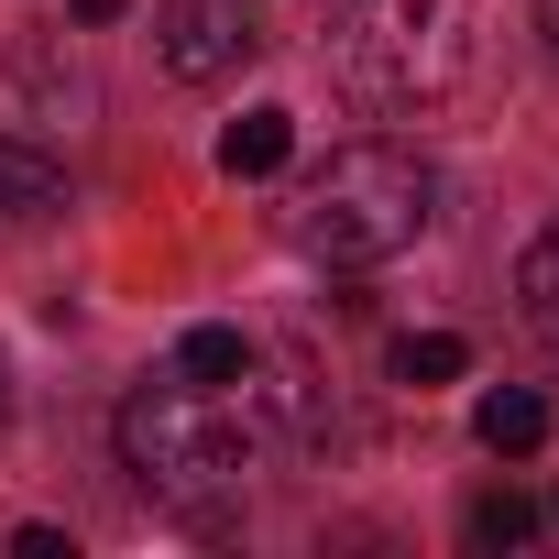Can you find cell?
<instances>
[{"instance_id":"obj_3","label":"cell","mask_w":559,"mask_h":559,"mask_svg":"<svg viewBox=\"0 0 559 559\" xmlns=\"http://www.w3.org/2000/svg\"><path fill=\"white\" fill-rule=\"evenodd\" d=\"M472 67V0H373L341 34V78L373 110H428Z\"/></svg>"},{"instance_id":"obj_2","label":"cell","mask_w":559,"mask_h":559,"mask_svg":"<svg viewBox=\"0 0 559 559\" xmlns=\"http://www.w3.org/2000/svg\"><path fill=\"white\" fill-rule=\"evenodd\" d=\"M428 219H439V165L417 143H341L308 176V198L286 209V241L308 263H330V274H362V263L417 252Z\"/></svg>"},{"instance_id":"obj_8","label":"cell","mask_w":559,"mask_h":559,"mask_svg":"<svg viewBox=\"0 0 559 559\" xmlns=\"http://www.w3.org/2000/svg\"><path fill=\"white\" fill-rule=\"evenodd\" d=\"M384 373L417 384V395H428V384H461V373H472V341H450V330H406V341L384 352Z\"/></svg>"},{"instance_id":"obj_12","label":"cell","mask_w":559,"mask_h":559,"mask_svg":"<svg viewBox=\"0 0 559 559\" xmlns=\"http://www.w3.org/2000/svg\"><path fill=\"white\" fill-rule=\"evenodd\" d=\"M12 559H78V548H67V526H23V537H12Z\"/></svg>"},{"instance_id":"obj_11","label":"cell","mask_w":559,"mask_h":559,"mask_svg":"<svg viewBox=\"0 0 559 559\" xmlns=\"http://www.w3.org/2000/svg\"><path fill=\"white\" fill-rule=\"evenodd\" d=\"M526 537H537V504L526 493H483L472 504V548H526Z\"/></svg>"},{"instance_id":"obj_4","label":"cell","mask_w":559,"mask_h":559,"mask_svg":"<svg viewBox=\"0 0 559 559\" xmlns=\"http://www.w3.org/2000/svg\"><path fill=\"white\" fill-rule=\"evenodd\" d=\"M241 56H252V23H241V0H176V12H165V78L209 88V78H230Z\"/></svg>"},{"instance_id":"obj_1","label":"cell","mask_w":559,"mask_h":559,"mask_svg":"<svg viewBox=\"0 0 559 559\" xmlns=\"http://www.w3.org/2000/svg\"><path fill=\"white\" fill-rule=\"evenodd\" d=\"M274 439H286V395L263 384V362L230 373V384H187L165 362V373H143L121 395V461L143 472V493H165L187 515L198 504H230L274 461Z\"/></svg>"},{"instance_id":"obj_7","label":"cell","mask_w":559,"mask_h":559,"mask_svg":"<svg viewBox=\"0 0 559 559\" xmlns=\"http://www.w3.org/2000/svg\"><path fill=\"white\" fill-rule=\"evenodd\" d=\"M286 154H297V110H241L219 132V176H286Z\"/></svg>"},{"instance_id":"obj_15","label":"cell","mask_w":559,"mask_h":559,"mask_svg":"<svg viewBox=\"0 0 559 559\" xmlns=\"http://www.w3.org/2000/svg\"><path fill=\"white\" fill-rule=\"evenodd\" d=\"M0 417H12V395H0Z\"/></svg>"},{"instance_id":"obj_9","label":"cell","mask_w":559,"mask_h":559,"mask_svg":"<svg viewBox=\"0 0 559 559\" xmlns=\"http://www.w3.org/2000/svg\"><path fill=\"white\" fill-rule=\"evenodd\" d=\"M515 297H526V330L559 352V219L526 241V263H515Z\"/></svg>"},{"instance_id":"obj_5","label":"cell","mask_w":559,"mask_h":559,"mask_svg":"<svg viewBox=\"0 0 559 559\" xmlns=\"http://www.w3.org/2000/svg\"><path fill=\"white\" fill-rule=\"evenodd\" d=\"M56 209H67V165L34 154V143H0V241H12V230H45Z\"/></svg>"},{"instance_id":"obj_13","label":"cell","mask_w":559,"mask_h":559,"mask_svg":"<svg viewBox=\"0 0 559 559\" xmlns=\"http://www.w3.org/2000/svg\"><path fill=\"white\" fill-rule=\"evenodd\" d=\"M537 56L559 67V0H537Z\"/></svg>"},{"instance_id":"obj_14","label":"cell","mask_w":559,"mask_h":559,"mask_svg":"<svg viewBox=\"0 0 559 559\" xmlns=\"http://www.w3.org/2000/svg\"><path fill=\"white\" fill-rule=\"evenodd\" d=\"M67 12H78V23H121V0H67Z\"/></svg>"},{"instance_id":"obj_10","label":"cell","mask_w":559,"mask_h":559,"mask_svg":"<svg viewBox=\"0 0 559 559\" xmlns=\"http://www.w3.org/2000/svg\"><path fill=\"white\" fill-rule=\"evenodd\" d=\"M252 362H263V352H252L241 330H219V319L176 341V373H187V384H230V373H252Z\"/></svg>"},{"instance_id":"obj_6","label":"cell","mask_w":559,"mask_h":559,"mask_svg":"<svg viewBox=\"0 0 559 559\" xmlns=\"http://www.w3.org/2000/svg\"><path fill=\"white\" fill-rule=\"evenodd\" d=\"M472 439H483L493 461H526V450L548 439V395H526V384H493V395L472 406Z\"/></svg>"}]
</instances>
